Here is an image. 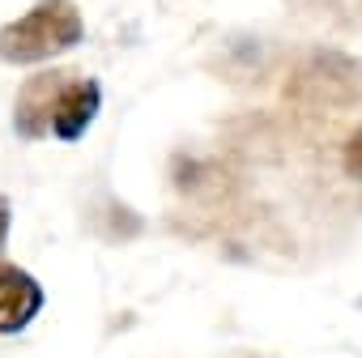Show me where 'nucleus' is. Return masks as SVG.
<instances>
[{
  "instance_id": "nucleus-1",
  "label": "nucleus",
  "mask_w": 362,
  "mask_h": 358,
  "mask_svg": "<svg viewBox=\"0 0 362 358\" xmlns=\"http://www.w3.org/2000/svg\"><path fill=\"white\" fill-rule=\"evenodd\" d=\"M86 39V18L73 0H39V5L0 26V60L13 69L47 64Z\"/></svg>"
},
{
  "instance_id": "nucleus-6",
  "label": "nucleus",
  "mask_w": 362,
  "mask_h": 358,
  "mask_svg": "<svg viewBox=\"0 0 362 358\" xmlns=\"http://www.w3.org/2000/svg\"><path fill=\"white\" fill-rule=\"evenodd\" d=\"M9 243V197H0V252Z\"/></svg>"
},
{
  "instance_id": "nucleus-5",
  "label": "nucleus",
  "mask_w": 362,
  "mask_h": 358,
  "mask_svg": "<svg viewBox=\"0 0 362 358\" xmlns=\"http://www.w3.org/2000/svg\"><path fill=\"white\" fill-rule=\"evenodd\" d=\"M341 162H345V175H354V179H362V128L345 141V149H341Z\"/></svg>"
},
{
  "instance_id": "nucleus-4",
  "label": "nucleus",
  "mask_w": 362,
  "mask_h": 358,
  "mask_svg": "<svg viewBox=\"0 0 362 358\" xmlns=\"http://www.w3.org/2000/svg\"><path fill=\"white\" fill-rule=\"evenodd\" d=\"M64 77L69 73H39V77H30L26 81V90L18 94V111H13V128H18V137H26V141H39V137H47V120H52V98H56V90L64 86Z\"/></svg>"
},
{
  "instance_id": "nucleus-3",
  "label": "nucleus",
  "mask_w": 362,
  "mask_h": 358,
  "mask_svg": "<svg viewBox=\"0 0 362 358\" xmlns=\"http://www.w3.org/2000/svg\"><path fill=\"white\" fill-rule=\"evenodd\" d=\"M43 303H47V294L26 269L0 260V333L13 337V333L30 328V320L43 311Z\"/></svg>"
},
{
  "instance_id": "nucleus-2",
  "label": "nucleus",
  "mask_w": 362,
  "mask_h": 358,
  "mask_svg": "<svg viewBox=\"0 0 362 358\" xmlns=\"http://www.w3.org/2000/svg\"><path fill=\"white\" fill-rule=\"evenodd\" d=\"M103 111V86L94 77H73L56 90L52 98V120H47V132L56 141H81L90 132V124L98 120Z\"/></svg>"
}]
</instances>
